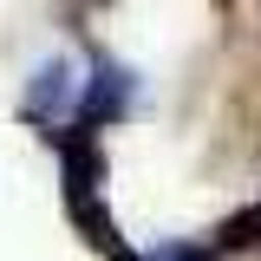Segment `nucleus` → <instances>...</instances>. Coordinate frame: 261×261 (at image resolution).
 Wrapping results in <instances>:
<instances>
[{
  "label": "nucleus",
  "mask_w": 261,
  "mask_h": 261,
  "mask_svg": "<svg viewBox=\"0 0 261 261\" xmlns=\"http://www.w3.org/2000/svg\"><path fill=\"white\" fill-rule=\"evenodd\" d=\"M85 85H92V79H85V65H79V59H46V65H39V79L27 85V111L59 124L65 111H85Z\"/></svg>",
  "instance_id": "1"
}]
</instances>
